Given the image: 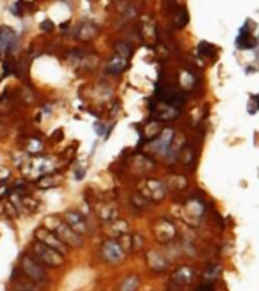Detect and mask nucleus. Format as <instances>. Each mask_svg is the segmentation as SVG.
<instances>
[{"mask_svg": "<svg viewBox=\"0 0 259 291\" xmlns=\"http://www.w3.org/2000/svg\"><path fill=\"white\" fill-rule=\"evenodd\" d=\"M194 291H212V284H203V285L197 287Z\"/></svg>", "mask_w": 259, "mask_h": 291, "instance_id": "obj_27", "label": "nucleus"}, {"mask_svg": "<svg viewBox=\"0 0 259 291\" xmlns=\"http://www.w3.org/2000/svg\"><path fill=\"white\" fill-rule=\"evenodd\" d=\"M138 285H140V279L136 278V276H129V278H126L121 282L120 291H136Z\"/></svg>", "mask_w": 259, "mask_h": 291, "instance_id": "obj_20", "label": "nucleus"}, {"mask_svg": "<svg viewBox=\"0 0 259 291\" xmlns=\"http://www.w3.org/2000/svg\"><path fill=\"white\" fill-rule=\"evenodd\" d=\"M64 221H65V223H67L68 226H70L74 232H77L79 235L87 233V231H88L85 218L82 217L79 213H76V211H67L65 215H64Z\"/></svg>", "mask_w": 259, "mask_h": 291, "instance_id": "obj_7", "label": "nucleus"}, {"mask_svg": "<svg viewBox=\"0 0 259 291\" xmlns=\"http://www.w3.org/2000/svg\"><path fill=\"white\" fill-rule=\"evenodd\" d=\"M99 29H97V26H95L94 23H84V24H80L79 27V31H77V37L80 39H84V41H88V39H92L95 35H97Z\"/></svg>", "mask_w": 259, "mask_h": 291, "instance_id": "obj_14", "label": "nucleus"}, {"mask_svg": "<svg viewBox=\"0 0 259 291\" xmlns=\"http://www.w3.org/2000/svg\"><path fill=\"white\" fill-rule=\"evenodd\" d=\"M32 251L35 253V258L47 267H59L64 264V255L43 243H39V241L34 243Z\"/></svg>", "mask_w": 259, "mask_h": 291, "instance_id": "obj_1", "label": "nucleus"}, {"mask_svg": "<svg viewBox=\"0 0 259 291\" xmlns=\"http://www.w3.org/2000/svg\"><path fill=\"white\" fill-rule=\"evenodd\" d=\"M14 291H24V290H20V288H18V290H14Z\"/></svg>", "mask_w": 259, "mask_h": 291, "instance_id": "obj_32", "label": "nucleus"}, {"mask_svg": "<svg viewBox=\"0 0 259 291\" xmlns=\"http://www.w3.org/2000/svg\"><path fill=\"white\" fill-rule=\"evenodd\" d=\"M185 211H186L189 218H196L197 220L202 215V213H203V206L199 203V200H191V202L186 203Z\"/></svg>", "mask_w": 259, "mask_h": 291, "instance_id": "obj_17", "label": "nucleus"}, {"mask_svg": "<svg viewBox=\"0 0 259 291\" xmlns=\"http://www.w3.org/2000/svg\"><path fill=\"white\" fill-rule=\"evenodd\" d=\"M21 270L26 273L27 278H29L35 284H46L49 281L44 269L41 267L38 262L29 255L21 256Z\"/></svg>", "mask_w": 259, "mask_h": 291, "instance_id": "obj_3", "label": "nucleus"}, {"mask_svg": "<svg viewBox=\"0 0 259 291\" xmlns=\"http://www.w3.org/2000/svg\"><path fill=\"white\" fill-rule=\"evenodd\" d=\"M128 231H129V226H128L126 221H123V220L112 221L111 233L114 235V237H123V235H128Z\"/></svg>", "mask_w": 259, "mask_h": 291, "instance_id": "obj_18", "label": "nucleus"}, {"mask_svg": "<svg viewBox=\"0 0 259 291\" xmlns=\"http://www.w3.org/2000/svg\"><path fill=\"white\" fill-rule=\"evenodd\" d=\"M177 111H179V109H176V108H173V106L166 105L164 108L155 109V117H156L158 120H162V121L171 120V118H174V117L177 116Z\"/></svg>", "mask_w": 259, "mask_h": 291, "instance_id": "obj_15", "label": "nucleus"}, {"mask_svg": "<svg viewBox=\"0 0 259 291\" xmlns=\"http://www.w3.org/2000/svg\"><path fill=\"white\" fill-rule=\"evenodd\" d=\"M173 138H174L173 131H170V129L162 131V132H161V136H159V140L155 143V146H156L155 149H156L158 152H167L168 147H170L171 143H173Z\"/></svg>", "mask_w": 259, "mask_h": 291, "instance_id": "obj_12", "label": "nucleus"}, {"mask_svg": "<svg viewBox=\"0 0 259 291\" xmlns=\"http://www.w3.org/2000/svg\"><path fill=\"white\" fill-rule=\"evenodd\" d=\"M11 11H12V14H14V16H23V12H21V11L18 9V5H17V3L11 6Z\"/></svg>", "mask_w": 259, "mask_h": 291, "instance_id": "obj_28", "label": "nucleus"}, {"mask_svg": "<svg viewBox=\"0 0 259 291\" xmlns=\"http://www.w3.org/2000/svg\"><path fill=\"white\" fill-rule=\"evenodd\" d=\"M126 67H128V59L120 57V55H115V57H112L111 61L108 62V72L112 75H118L125 70Z\"/></svg>", "mask_w": 259, "mask_h": 291, "instance_id": "obj_13", "label": "nucleus"}, {"mask_svg": "<svg viewBox=\"0 0 259 291\" xmlns=\"http://www.w3.org/2000/svg\"><path fill=\"white\" fill-rule=\"evenodd\" d=\"M193 279H194V272H193V269H189V267H182V269H179V270H177V272L173 274V278H171L173 284L177 285V287L188 285V284L193 282Z\"/></svg>", "mask_w": 259, "mask_h": 291, "instance_id": "obj_11", "label": "nucleus"}, {"mask_svg": "<svg viewBox=\"0 0 259 291\" xmlns=\"http://www.w3.org/2000/svg\"><path fill=\"white\" fill-rule=\"evenodd\" d=\"M141 194L148 200L159 202L166 197V187L159 181H146V184L141 188Z\"/></svg>", "mask_w": 259, "mask_h": 291, "instance_id": "obj_6", "label": "nucleus"}, {"mask_svg": "<svg viewBox=\"0 0 259 291\" xmlns=\"http://www.w3.org/2000/svg\"><path fill=\"white\" fill-rule=\"evenodd\" d=\"M35 238H37V241H39V243H43V244L55 249V251H58L62 255H65L67 251H68V247L52 231H49V229H44V228L37 229L35 231Z\"/></svg>", "mask_w": 259, "mask_h": 291, "instance_id": "obj_4", "label": "nucleus"}, {"mask_svg": "<svg viewBox=\"0 0 259 291\" xmlns=\"http://www.w3.org/2000/svg\"><path fill=\"white\" fill-rule=\"evenodd\" d=\"M148 266L153 270H166L167 269L166 261H164V258L158 253H152L148 256Z\"/></svg>", "mask_w": 259, "mask_h": 291, "instance_id": "obj_19", "label": "nucleus"}, {"mask_svg": "<svg viewBox=\"0 0 259 291\" xmlns=\"http://www.w3.org/2000/svg\"><path fill=\"white\" fill-rule=\"evenodd\" d=\"M176 235V228L167 218H161L156 225V238L161 243H168Z\"/></svg>", "mask_w": 259, "mask_h": 291, "instance_id": "obj_8", "label": "nucleus"}, {"mask_svg": "<svg viewBox=\"0 0 259 291\" xmlns=\"http://www.w3.org/2000/svg\"><path fill=\"white\" fill-rule=\"evenodd\" d=\"M199 53H202L203 57H214V53H215V49L214 46H211L209 43H200L199 44Z\"/></svg>", "mask_w": 259, "mask_h": 291, "instance_id": "obj_23", "label": "nucleus"}, {"mask_svg": "<svg viewBox=\"0 0 259 291\" xmlns=\"http://www.w3.org/2000/svg\"><path fill=\"white\" fill-rule=\"evenodd\" d=\"M49 231H53V233L67 246V247H80L82 238L77 232H74L65 221L62 220H55L53 226H50Z\"/></svg>", "mask_w": 259, "mask_h": 291, "instance_id": "obj_2", "label": "nucleus"}, {"mask_svg": "<svg viewBox=\"0 0 259 291\" xmlns=\"http://www.w3.org/2000/svg\"><path fill=\"white\" fill-rule=\"evenodd\" d=\"M143 237L138 233H135L132 235V251H140V249L143 247Z\"/></svg>", "mask_w": 259, "mask_h": 291, "instance_id": "obj_24", "label": "nucleus"}, {"mask_svg": "<svg viewBox=\"0 0 259 291\" xmlns=\"http://www.w3.org/2000/svg\"><path fill=\"white\" fill-rule=\"evenodd\" d=\"M17 43V35L9 27H0V50H12Z\"/></svg>", "mask_w": 259, "mask_h": 291, "instance_id": "obj_10", "label": "nucleus"}, {"mask_svg": "<svg viewBox=\"0 0 259 291\" xmlns=\"http://www.w3.org/2000/svg\"><path fill=\"white\" fill-rule=\"evenodd\" d=\"M115 52H117V55H120V57L129 59L133 50H132V47L128 43H117L115 44Z\"/></svg>", "mask_w": 259, "mask_h": 291, "instance_id": "obj_22", "label": "nucleus"}, {"mask_svg": "<svg viewBox=\"0 0 259 291\" xmlns=\"http://www.w3.org/2000/svg\"><path fill=\"white\" fill-rule=\"evenodd\" d=\"M167 184H168V187L171 190H176V191L177 190H184L186 187V179L182 177V176H171Z\"/></svg>", "mask_w": 259, "mask_h": 291, "instance_id": "obj_21", "label": "nucleus"}, {"mask_svg": "<svg viewBox=\"0 0 259 291\" xmlns=\"http://www.w3.org/2000/svg\"><path fill=\"white\" fill-rule=\"evenodd\" d=\"M256 100H258V106H259V96H256Z\"/></svg>", "mask_w": 259, "mask_h": 291, "instance_id": "obj_31", "label": "nucleus"}, {"mask_svg": "<svg viewBox=\"0 0 259 291\" xmlns=\"http://www.w3.org/2000/svg\"><path fill=\"white\" fill-rule=\"evenodd\" d=\"M99 215L103 221H115L117 215H118V210L114 205H105V206H102Z\"/></svg>", "mask_w": 259, "mask_h": 291, "instance_id": "obj_16", "label": "nucleus"}, {"mask_svg": "<svg viewBox=\"0 0 259 291\" xmlns=\"http://www.w3.org/2000/svg\"><path fill=\"white\" fill-rule=\"evenodd\" d=\"M102 258L108 262V264H120L125 259V251L117 241H106L102 246Z\"/></svg>", "mask_w": 259, "mask_h": 291, "instance_id": "obj_5", "label": "nucleus"}, {"mask_svg": "<svg viewBox=\"0 0 259 291\" xmlns=\"http://www.w3.org/2000/svg\"><path fill=\"white\" fill-rule=\"evenodd\" d=\"M132 202H133V205H136V206L140 205V208H146L147 203H148V200L143 196V194H135V196L132 197Z\"/></svg>", "mask_w": 259, "mask_h": 291, "instance_id": "obj_25", "label": "nucleus"}, {"mask_svg": "<svg viewBox=\"0 0 259 291\" xmlns=\"http://www.w3.org/2000/svg\"><path fill=\"white\" fill-rule=\"evenodd\" d=\"M41 29H43V31H52L53 29V23L50 20H44L43 23H41Z\"/></svg>", "mask_w": 259, "mask_h": 291, "instance_id": "obj_26", "label": "nucleus"}, {"mask_svg": "<svg viewBox=\"0 0 259 291\" xmlns=\"http://www.w3.org/2000/svg\"><path fill=\"white\" fill-rule=\"evenodd\" d=\"M94 129L97 131V134H99V135H102V134H103V126H102V124H99V123H95V124H94Z\"/></svg>", "mask_w": 259, "mask_h": 291, "instance_id": "obj_29", "label": "nucleus"}, {"mask_svg": "<svg viewBox=\"0 0 259 291\" xmlns=\"http://www.w3.org/2000/svg\"><path fill=\"white\" fill-rule=\"evenodd\" d=\"M161 99L164 100V103L168 105V106H173V108H181L184 103H185V97L184 94H181L179 91L176 90H171V88H166L162 91V97Z\"/></svg>", "mask_w": 259, "mask_h": 291, "instance_id": "obj_9", "label": "nucleus"}, {"mask_svg": "<svg viewBox=\"0 0 259 291\" xmlns=\"http://www.w3.org/2000/svg\"><path fill=\"white\" fill-rule=\"evenodd\" d=\"M84 176H85V170H84V169H79V172H76V179H79V181H80V179L84 177Z\"/></svg>", "mask_w": 259, "mask_h": 291, "instance_id": "obj_30", "label": "nucleus"}]
</instances>
